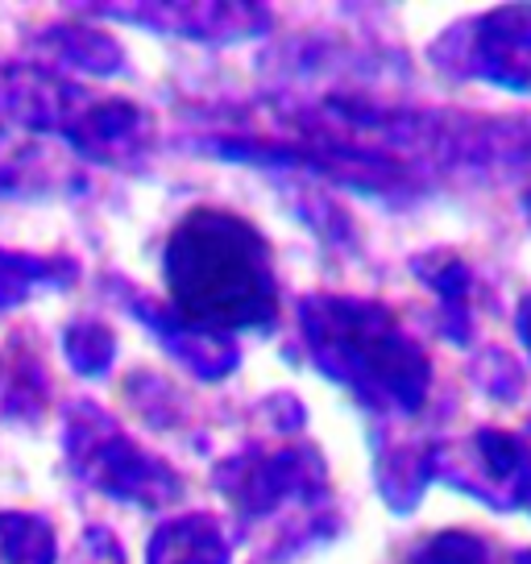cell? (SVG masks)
<instances>
[{
    "mask_svg": "<svg viewBox=\"0 0 531 564\" xmlns=\"http://www.w3.org/2000/svg\"><path fill=\"white\" fill-rule=\"evenodd\" d=\"M166 279L175 300L204 319L249 324L270 316V279L258 258V241L237 220L195 212L166 249Z\"/></svg>",
    "mask_w": 531,
    "mask_h": 564,
    "instance_id": "1",
    "label": "cell"
}]
</instances>
